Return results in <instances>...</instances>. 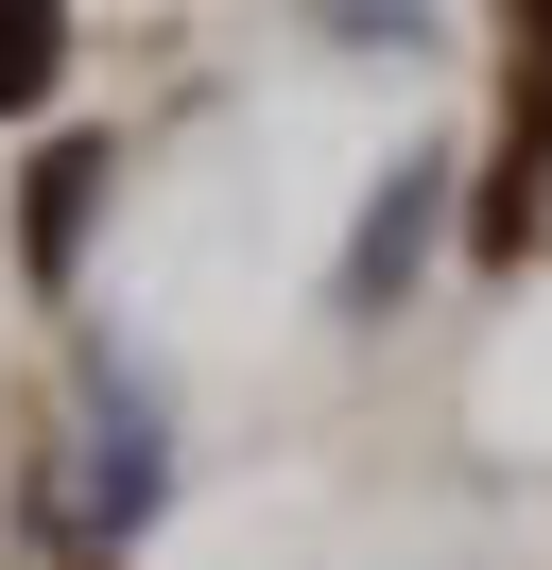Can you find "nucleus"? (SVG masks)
<instances>
[{
	"instance_id": "nucleus-1",
	"label": "nucleus",
	"mask_w": 552,
	"mask_h": 570,
	"mask_svg": "<svg viewBox=\"0 0 552 570\" xmlns=\"http://www.w3.org/2000/svg\"><path fill=\"white\" fill-rule=\"evenodd\" d=\"M414 243H432V156H414L397 190H379V225H363V259H345V312H379V294L414 277Z\"/></svg>"
}]
</instances>
